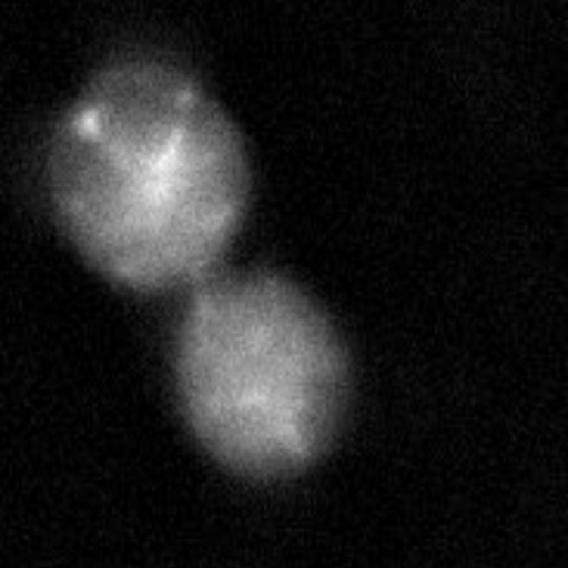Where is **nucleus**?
Returning a JSON list of instances; mask_svg holds the SVG:
<instances>
[{"label": "nucleus", "instance_id": "obj_1", "mask_svg": "<svg viewBox=\"0 0 568 568\" xmlns=\"http://www.w3.org/2000/svg\"><path fill=\"white\" fill-rule=\"evenodd\" d=\"M58 212L115 284L202 285L235 240L251 173L235 124L191 75L126 60L91 83L58 133Z\"/></svg>", "mask_w": 568, "mask_h": 568}, {"label": "nucleus", "instance_id": "obj_2", "mask_svg": "<svg viewBox=\"0 0 568 568\" xmlns=\"http://www.w3.org/2000/svg\"><path fill=\"white\" fill-rule=\"evenodd\" d=\"M178 382L203 448L245 478L313 466L338 436L351 361L321 306L275 273L203 282L182 322Z\"/></svg>", "mask_w": 568, "mask_h": 568}]
</instances>
